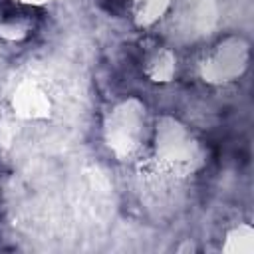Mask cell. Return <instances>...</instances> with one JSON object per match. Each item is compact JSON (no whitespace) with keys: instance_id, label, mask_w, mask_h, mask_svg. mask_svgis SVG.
Returning a JSON list of instances; mask_svg holds the SVG:
<instances>
[{"instance_id":"6da1fadb","label":"cell","mask_w":254,"mask_h":254,"mask_svg":"<svg viewBox=\"0 0 254 254\" xmlns=\"http://www.w3.org/2000/svg\"><path fill=\"white\" fill-rule=\"evenodd\" d=\"M101 6H103L107 12L117 14V12L123 10V0H101Z\"/></svg>"}]
</instances>
